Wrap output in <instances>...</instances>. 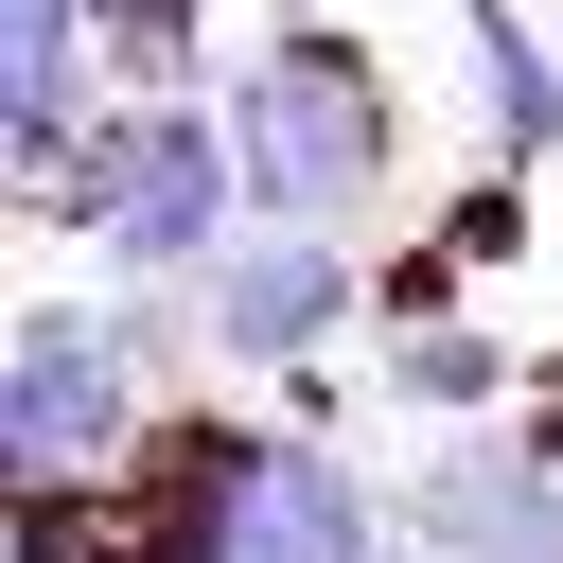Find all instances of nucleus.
<instances>
[{
	"label": "nucleus",
	"mask_w": 563,
	"mask_h": 563,
	"mask_svg": "<svg viewBox=\"0 0 563 563\" xmlns=\"http://www.w3.org/2000/svg\"><path fill=\"white\" fill-rule=\"evenodd\" d=\"M440 18H457V53H475L493 141H510V158H563V53L528 35V0H440Z\"/></svg>",
	"instance_id": "nucleus-7"
},
{
	"label": "nucleus",
	"mask_w": 563,
	"mask_h": 563,
	"mask_svg": "<svg viewBox=\"0 0 563 563\" xmlns=\"http://www.w3.org/2000/svg\"><path fill=\"white\" fill-rule=\"evenodd\" d=\"M264 18H317V0H264Z\"/></svg>",
	"instance_id": "nucleus-9"
},
{
	"label": "nucleus",
	"mask_w": 563,
	"mask_h": 563,
	"mask_svg": "<svg viewBox=\"0 0 563 563\" xmlns=\"http://www.w3.org/2000/svg\"><path fill=\"white\" fill-rule=\"evenodd\" d=\"M176 299H194V282L18 299V334H0V457H18V493H35V475H123V457L158 440V387H176Z\"/></svg>",
	"instance_id": "nucleus-2"
},
{
	"label": "nucleus",
	"mask_w": 563,
	"mask_h": 563,
	"mask_svg": "<svg viewBox=\"0 0 563 563\" xmlns=\"http://www.w3.org/2000/svg\"><path fill=\"white\" fill-rule=\"evenodd\" d=\"M229 141H246V211H299V229H352L405 141H387V70L334 35V18H264V53L229 70Z\"/></svg>",
	"instance_id": "nucleus-4"
},
{
	"label": "nucleus",
	"mask_w": 563,
	"mask_h": 563,
	"mask_svg": "<svg viewBox=\"0 0 563 563\" xmlns=\"http://www.w3.org/2000/svg\"><path fill=\"white\" fill-rule=\"evenodd\" d=\"M387 405H405V422H493V405H510V352H493L475 317L405 299V317H387Z\"/></svg>",
	"instance_id": "nucleus-8"
},
{
	"label": "nucleus",
	"mask_w": 563,
	"mask_h": 563,
	"mask_svg": "<svg viewBox=\"0 0 563 563\" xmlns=\"http://www.w3.org/2000/svg\"><path fill=\"white\" fill-rule=\"evenodd\" d=\"M123 493L158 510L176 563H387L405 545V493H369L334 440H282V422L176 440V493H158V457H123Z\"/></svg>",
	"instance_id": "nucleus-3"
},
{
	"label": "nucleus",
	"mask_w": 563,
	"mask_h": 563,
	"mask_svg": "<svg viewBox=\"0 0 563 563\" xmlns=\"http://www.w3.org/2000/svg\"><path fill=\"white\" fill-rule=\"evenodd\" d=\"M53 229H88L106 282H211V246L246 229V141H229V88H123L53 176H35Z\"/></svg>",
	"instance_id": "nucleus-1"
},
{
	"label": "nucleus",
	"mask_w": 563,
	"mask_h": 563,
	"mask_svg": "<svg viewBox=\"0 0 563 563\" xmlns=\"http://www.w3.org/2000/svg\"><path fill=\"white\" fill-rule=\"evenodd\" d=\"M88 53H123V0H0V141L53 176L88 141Z\"/></svg>",
	"instance_id": "nucleus-6"
},
{
	"label": "nucleus",
	"mask_w": 563,
	"mask_h": 563,
	"mask_svg": "<svg viewBox=\"0 0 563 563\" xmlns=\"http://www.w3.org/2000/svg\"><path fill=\"white\" fill-rule=\"evenodd\" d=\"M352 317H369V264H352L334 229H299V211H246V229L211 246V282H194V334H211L229 369H317Z\"/></svg>",
	"instance_id": "nucleus-5"
}]
</instances>
